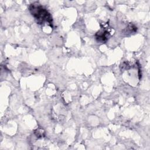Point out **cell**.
I'll return each instance as SVG.
<instances>
[{"label":"cell","instance_id":"cell-3","mask_svg":"<svg viewBox=\"0 0 150 150\" xmlns=\"http://www.w3.org/2000/svg\"><path fill=\"white\" fill-rule=\"evenodd\" d=\"M35 134L37 137H42V135H43V131L42 129H37V131H35Z\"/></svg>","mask_w":150,"mask_h":150},{"label":"cell","instance_id":"cell-2","mask_svg":"<svg viewBox=\"0 0 150 150\" xmlns=\"http://www.w3.org/2000/svg\"><path fill=\"white\" fill-rule=\"evenodd\" d=\"M109 36L110 32L107 30L104 29L97 32L96 34V38L98 42H104L107 40Z\"/></svg>","mask_w":150,"mask_h":150},{"label":"cell","instance_id":"cell-1","mask_svg":"<svg viewBox=\"0 0 150 150\" xmlns=\"http://www.w3.org/2000/svg\"><path fill=\"white\" fill-rule=\"evenodd\" d=\"M29 11L38 23H43L44 22H47L51 27L53 26V20L50 13L38 2H34L30 4Z\"/></svg>","mask_w":150,"mask_h":150}]
</instances>
